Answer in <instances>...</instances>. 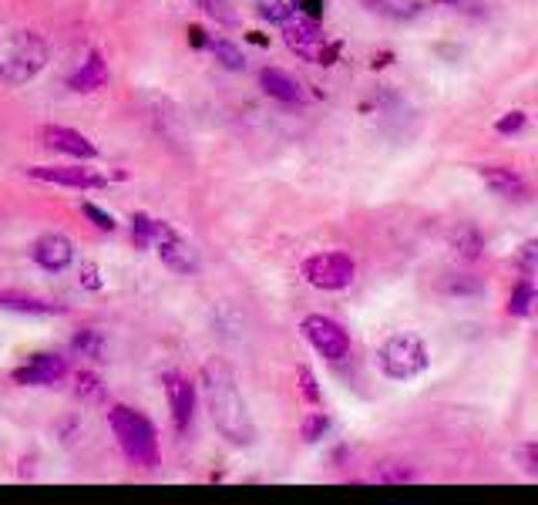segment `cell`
Returning a JSON list of instances; mask_svg holds the SVG:
<instances>
[{
	"instance_id": "ba28073f",
	"label": "cell",
	"mask_w": 538,
	"mask_h": 505,
	"mask_svg": "<svg viewBox=\"0 0 538 505\" xmlns=\"http://www.w3.org/2000/svg\"><path fill=\"white\" fill-rule=\"evenodd\" d=\"M152 246L159 250L162 263L169 266V270H175V273H196L199 270L196 250H192V246L185 243L169 223H162V219H155V240H152Z\"/></svg>"
},
{
	"instance_id": "836d02e7",
	"label": "cell",
	"mask_w": 538,
	"mask_h": 505,
	"mask_svg": "<svg viewBox=\"0 0 538 505\" xmlns=\"http://www.w3.org/2000/svg\"><path fill=\"white\" fill-rule=\"evenodd\" d=\"M323 7H327V0H296V11H303L306 17H313V21L323 17Z\"/></svg>"
},
{
	"instance_id": "d590c367",
	"label": "cell",
	"mask_w": 538,
	"mask_h": 505,
	"mask_svg": "<svg viewBox=\"0 0 538 505\" xmlns=\"http://www.w3.org/2000/svg\"><path fill=\"white\" fill-rule=\"evenodd\" d=\"M535 253H538L535 243H525V246H522V270H525V277L535 270Z\"/></svg>"
},
{
	"instance_id": "e575fe53",
	"label": "cell",
	"mask_w": 538,
	"mask_h": 505,
	"mask_svg": "<svg viewBox=\"0 0 538 505\" xmlns=\"http://www.w3.org/2000/svg\"><path fill=\"white\" fill-rule=\"evenodd\" d=\"M522 458H525V472L528 475H538V445L535 442H528L522 448Z\"/></svg>"
},
{
	"instance_id": "83f0119b",
	"label": "cell",
	"mask_w": 538,
	"mask_h": 505,
	"mask_svg": "<svg viewBox=\"0 0 538 505\" xmlns=\"http://www.w3.org/2000/svg\"><path fill=\"white\" fill-rule=\"evenodd\" d=\"M327 428H330V418L323 415V411H310L300 425V435H303V442H320V438L327 435Z\"/></svg>"
},
{
	"instance_id": "cb8c5ba5",
	"label": "cell",
	"mask_w": 538,
	"mask_h": 505,
	"mask_svg": "<svg viewBox=\"0 0 538 505\" xmlns=\"http://www.w3.org/2000/svg\"><path fill=\"white\" fill-rule=\"evenodd\" d=\"M74 351H81L85 357H91V361H105V337L98 334V330H81L78 337H74Z\"/></svg>"
},
{
	"instance_id": "277c9868",
	"label": "cell",
	"mask_w": 538,
	"mask_h": 505,
	"mask_svg": "<svg viewBox=\"0 0 538 505\" xmlns=\"http://www.w3.org/2000/svg\"><path fill=\"white\" fill-rule=\"evenodd\" d=\"M283 41L293 54H300L303 61L313 64H333L340 54V44L323 34L320 21H313V17H306L300 11L283 21Z\"/></svg>"
},
{
	"instance_id": "f1b7e54d",
	"label": "cell",
	"mask_w": 538,
	"mask_h": 505,
	"mask_svg": "<svg viewBox=\"0 0 538 505\" xmlns=\"http://www.w3.org/2000/svg\"><path fill=\"white\" fill-rule=\"evenodd\" d=\"M296 384H300V394L310 404H320L323 401V394H320V388H317V378H313V371L310 367H300V371H296Z\"/></svg>"
},
{
	"instance_id": "5b68a950",
	"label": "cell",
	"mask_w": 538,
	"mask_h": 505,
	"mask_svg": "<svg viewBox=\"0 0 538 505\" xmlns=\"http://www.w3.org/2000/svg\"><path fill=\"white\" fill-rule=\"evenodd\" d=\"M377 357H380V371H384L391 381H411L417 374L428 371V364H431L428 347H424V341L417 334L387 337Z\"/></svg>"
},
{
	"instance_id": "603a6c76",
	"label": "cell",
	"mask_w": 538,
	"mask_h": 505,
	"mask_svg": "<svg viewBox=\"0 0 538 505\" xmlns=\"http://www.w3.org/2000/svg\"><path fill=\"white\" fill-rule=\"evenodd\" d=\"M74 394H78L81 401H88V404L105 401V388H101V381L91 371H81L78 378H74Z\"/></svg>"
},
{
	"instance_id": "30bf717a",
	"label": "cell",
	"mask_w": 538,
	"mask_h": 505,
	"mask_svg": "<svg viewBox=\"0 0 538 505\" xmlns=\"http://www.w3.org/2000/svg\"><path fill=\"white\" fill-rule=\"evenodd\" d=\"M165 384V398H169V408H172V421H175V428L182 431H189L192 425V415H196V384H192L185 374L179 371H169L162 378Z\"/></svg>"
},
{
	"instance_id": "484cf974",
	"label": "cell",
	"mask_w": 538,
	"mask_h": 505,
	"mask_svg": "<svg viewBox=\"0 0 538 505\" xmlns=\"http://www.w3.org/2000/svg\"><path fill=\"white\" fill-rule=\"evenodd\" d=\"M199 7H202V14L212 17L216 24H226V27H233L239 17L233 11V4L229 0H199Z\"/></svg>"
},
{
	"instance_id": "9a60e30c",
	"label": "cell",
	"mask_w": 538,
	"mask_h": 505,
	"mask_svg": "<svg viewBox=\"0 0 538 505\" xmlns=\"http://www.w3.org/2000/svg\"><path fill=\"white\" fill-rule=\"evenodd\" d=\"M478 172H481L485 186L495 192V196H505V199H525L528 196L525 179L518 176L515 169H505V165H481Z\"/></svg>"
},
{
	"instance_id": "ffe728a7",
	"label": "cell",
	"mask_w": 538,
	"mask_h": 505,
	"mask_svg": "<svg viewBox=\"0 0 538 505\" xmlns=\"http://www.w3.org/2000/svg\"><path fill=\"white\" fill-rule=\"evenodd\" d=\"M451 246H454V253H458L461 260H475V256L485 250V240H481V233L475 226H461L458 233L451 236Z\"/></svg>"
},
{
	"instance_id": "d6986e66",
	"label": "cell",
	"mask_w": 538,
	"mask_h": 505,
	"mask_svg": "<svg viewBox=\"0 0 538 505\" xmlns=\"http://www.w3.org/2000/svg\"><path fill=\"white\" fill-rule=\"evenodd\" d=\"M206 48L212 51V58H216L226 71H243L246 68V54H243V48H236L233 41L212 38V41H206Z\"/></svg>"
},
{
	"instance_id": "ac0fdd59",
	"label": "cell",
	"mask_w": 538,
	"mask_h": 505,
	"mask_svg": "<svg viewBox=\"0 0 538 505\" xmlns=\"http://www.w3.org/2000/svg\"><path fill=\"white\" fill-rule=\"evenodd\" d=\"M370 11L384 14V17H394V21H411L424 11L421 0H364Z\"/></svg>"
},
{
	"instance_id": "7a4b0ae2",
	"label": "cell",
	"mask_w": 538,
	"mask_h": 505,
	"mask_svg": "<svg viewBox=\"0 0 538 505\" xmlns=\"http://www.w3.org/2000/svg\"><path fill=\"white\" fill-rule=\"evenodd\" d=\"M48 64V41L34 31H14L0 41V81L4 85H27Z\"/></svg>"
},
{
	"instance_id": "8fae6325",
	"label": "cell",
	"mask_w": 538,
	"mask_h": 505,
	"mask_svg": "<svg viewBox=\"0 0 538 505\" xmlns=\"http://www.w3.org/2000/svg\"><path fill=\"white\" fill-rule=\"evenodd\" d=\"M64 374H68V361L61 354H34L24 367L14 371V381L24 388H48V384H58Z\"/></svg>"
},
{
	"instance_id": "1f68e13d",
	"label": "cell",
	"mask_w": 538,
	"mask_h": 505,
	"mask_svg": "<svg viewBox=\"0 0 538 505\" xmlns=\"http://www.w3.org/2000/svg\"><path fill=\"white\" fill-rule=\"evenodd\" d=\"M522 128H525V112H508L505 118H498L495 132L498 135H515V132H522Z\"/></svg>"
},
{
	"instance_id": "3957f363",
	"label": "cell",
	"mask_w": 538,
	"mask_h": 505,
	"mask_svg": "<svg viewBox=\"0 0 538 505\" xmlns=\"http://www.w3.org/2000/svg\"><path fill=\"white\" fill-rule=\"evenodd\" d=\"M108 425H111V435L122 445L128 462L142 468H152L159 462V435H155L152 421L145 415H138L135 408H125V404H115V408L108 411Z\"/></svg>"
},
{
	"instance_id": "44dd1931",
	"label": "cell",
	"mask_w": 538,
	"mask_h": 505,
	"mask_svg": "<svg viewBox=\"0 0 538 505\" xmlns=\"http://www.w3.org/2000/svg\"><path fill=\"white\" fill-rule=\"evenodd\" d=\"M374 479L384 482V485H404V482H414L417 472L411 465H404V462H380L374 468Z\"/></svg>"
},
{
	"instance_id": "7c38bea8",
	"label": "cell",
	"mask_w": 538,
	"mask_h": 505,
	"mask_svg": "<svg viewBox=\"0 0 538 505\" xmlns=\"http://www.w3.org/2000/svg\"><path fill=\"white\" fill-rule=\"evenodd\" d=\"M41 142L48 145L54 152H64L71 159H81V162H91L98 159V145L88 139V135L74 132V128H64V125H44L41 128Z\"/></svg>"
},
{
	"instance_id": "6da1fadb",
	"label": "cell",
	"mask_w": 538,
	"mask_h": 505,
	"mask_svg": "<svg viewBox=\"0 0 538 505\" xmlns=\"http://www.w3.org/2000/svg\"><path fill=\"white\" fill-rule=\"evenodd\" d=\"M202 398H206L212 425L229 445H253L256 442V421L249 415V404L239 391L233 367L219 357H209L202 364Z\"/></svg>"
},
{
	"instance_id": "9c48e42d",
	"label": "cell",
	"mask_w": 538,
	"mask_h": 505,
	"mask_svg": "<svg viewBox=\"0 0 538 505\" xmlns=\"http://www.w3.org/2000/svg\"><path fill=\"white\" fill-rule=\"evenodd\" d=\"M27 176L37 182H54V186L68 189H101L108 186V179L101 172L88 169V165H31Z\"/></svg>"
},
{
	"instance_id": "e0dca14e",
	"label": "cell",
	"mask_w": 538,
	"mask_h": 505,
	"mask_svg": "<svg viewBox=\"0 0 538 505\" xmlns=\"http://www.w3.org/2000/svg\"><path fill=\"white\" fill-rule=\"evenodd\" d=\"M0 307L4 310H17V314H37V317H48V314H61L64 307L48 300H37L31 293H14V290H0Z\"/></svg>"
},
{
	"instance_id": "5bb4252c",
	"label": "cell",
	"mask_w": 538,
	"mask_h": 505,
	"mask_svg": "<svg viewBox=\"0 0 538 505\" xmlns=\"http://www.w3.org/2000/svg\"><path fill=\"white\" fill-rule=\"evenodd\" d=\"M105 85H108V61L101 58V51H91L88 58L81 61V68L68 78V88L78 91V95H91V91Z\"/></svg>"
},
{
	"instance_id": "8992f818",
	"label": "cell",
	"mask_w": 538,
	"mask_h": 505,
	"mask_svg": "<svg viewBox=\"0 0 538 505\" xmlns=\"http://www.w3.org/2000/svg\"><path fill=\"white\" fill-rule=\"evenodd\" d=\"M303 277L317 290H347L357 277V263L350 253H317L303 263Z\"/></svg>"
},
{
	"instance_id": "52a82bcc",
	"label": "cell",
	"mask_w": 538,
	"mask_h": 505,
	"mask_svg": "<svg viewBox=\"0 0 538 505\" xmlns=\"http://www.w3.org/2000/svg\"><path fill=\"white\" fill-rule=\"evenodd\" d=\"M300 330H303L306 341H310L313 351L320 357H327V361H343V357H350V334L333 317L310 314V317H303Z\"/></svg>"
},
{
	"instance_id": "f546056e",
	"label": "cell",
	"mask_w": 538,
	"mask_h": 505,
	"mask_svg": "<svg viewBox=\"0 0 538 505\" xmlns=\"http://www.w3.org/2000/svg\"><path fill=\"white\" fill-rule=\"evenodd\" d=\"M81 213H85L98 229H105V233H111V229H115V216L105 213V209H98L95 202H81Z\"/></svg>"
},
{
	"instance_id": "4fadbf2b",
	"label": "cell",
	"mask_w": 538,
	"mask_h": 505,
	"mask_svg": "<svg viewBox=\"0 0 538 505\" xmlns=\"http://www.w3.org/2000/svg\"><path fill=\"white\" fill-rule=\"evenodd\" d=\"M31 256H34V263L41 266V270L61 273V270H68L71 260H74V243L64 233H44L41 240L34 243Z\"/></svg>"
},
{
	"instance_id": "4316f807",
	"label": "cell",
	"mask_w": 538,
	"mask_h": 505,
	"mask_svg": "<svg viewBox=\"0 0 538 505\" xmlns=\"http://www.w3.org/2000/svg\"><path fill=\"white\" fill-rule=\"evenodd\" d=\"M132 240L138 250H148L155 240V219L145 213H132Z\"/></svg>"
},
{
	"instance_id": "d6a6232c",
	"label": "cell",
	"mask_w": 538,
	"mask_h": 505,
	"mask_svg": "<svg viewBox=\"0 0 538 505\" xmlns=\"http://www.w3.org/2000/svg\"><path fill=\"white\" fill-rule=\"evenodd\" d=\"M78 280H81V287H88V290H101V270H98V263H91V260L81 263Z\"/></svg>"
},
{
	"instance_id": "4dcf8cb0",
	"label": "cell",
	"mask_w": 538,
	"mask_h": 505,
	"mask_svg": "<svg viewBox=\"0 0 538 505\" xmlns=\"http://www.w3.org/2000/svg\"><path fill=\"white\" fill-rule=\"evenodd\" d=\"M444 293H481V280H471V277H448L441 283Z\"/></svg>"
},
{
	"instance_id": "d4e9b609",
	"label": "cell",
	"mask_w": 538,
	"mask_h": 505,
	"mask_svg": "<svg viewBox=\"0 0 538 505\" xmlns=\"http://www.w3.org/2000/svg\"><path fill=\"white\" fill-rule=\"evenodd\" d=\"M259 17H266L269 24H283L286 17L296 14V0H256Z\"/></svg>"
},
{
	"instance_id": "2e32d148",
	"label": "cell",
	"mask_w": 538,
	"mask_h": 505,
	"mask_svg": "<svg viewBox=\"0 0 538 505\" xmlns=\"http://www.w3.org/2000/svg\"><path fill=\"white\" fill-rule=\"evenodd\" d=\"M259 88H263L269 98L283 101V105H300V101H303L300 85H296V81L280 68H263V71H259Z\"/></svg>"
},
{
	"instance_id": "8d00e7d4",
	"label": "cell",
	"mask_w": 538,
	"mask_h": 505,
	"mask_svg": "<svg viewBox=\"0 0 538 505\" xmlns=\"http://www.w3.org/2000/svg\"><path fill=\"white\" fill-rule=\"evenodd\" d=\"M189 41L196 44V48H206V34H202V27H189Z\"/></svg>"
},
{
	"instance_id": "7402d4cb",
	"label": "cell",
	"mask_w": 538,
	"mask_h": 505,
	"mask_svg": "<svg viewBox=\"0 0 538 505\" xmlns=\"http://www.w3.org/2000/svg\"><path fill=\"white\" fill-rule=\"evenodd\" d=\"M532 300H535L532 280L525 277V280L512 290V297H508V314H512V317H528V314H532Z\"/></svg>"
}]
</instances>
